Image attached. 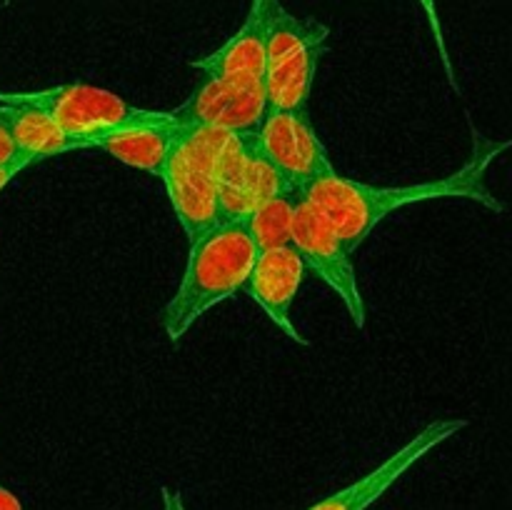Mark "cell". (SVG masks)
Instances as JSON below:
<instances>
[{
  "mask_svg": "<svg viewBox=\"0 0 512 510\" xmlns=\"http://www.w3.org/2000/svg\"><path fill=\"white\" fill-rule=\"evenodd\" d=\"M512 148L510 140H490L475 133L473 128V153L455 173L438 180H425L413 185H370L360 180L345 178L338 170L300 190L305 203L313 205L330 228L340 235L350 253L368 240V235L388 218L393 210L405 208L410 203L440 198H465L485 205V208L503 213L505 203H500L485 185V173L498 155Z\"/></svg>",
  "mask_w": 512,
  "mask_h": 510,
  "instance_id": "obj_1",
  "label": "cell"
},
{
  "mask_svg": "<svg viewBox=\"0 0 512 510\" xmlns=\"http://www.w3.org/2000/svg\"><path fill=\"white\" fill-rule=\"evenodd\" d=\"M258 253L245 220H220L195 238L178 290L160 310L165 335L178 343L210 308L243 290Z\"/></svg>",
  "mask_w": 512,
  "mask_h": 510,
  "instance_id": "obj_2",
  "label": "cell"
},
{
  "mask_svg": "<svg viewBox=\"0 0 512 510\" xmlns=\"http://www.w3.org/2000/svg\"><path fill=\"white\" fill-rule=\"evenodd\" d=\"M265 43L263 88L268 110L308 108L320 60L328 53L330 28L315 18H298L280 0H263Z\"/></svg>",
  "mask_w": 512,
  "mask_h": 510,
  "instance_id": "obj_3",
  "label": "cell"
},
{
  "mask_svg": "<svg viewBox=\"0 0 512 510\" xmlns=\"http://www.w3.org/2000/svg\"><path fill=\"white\" fill-rule=\"evenodd\" d=\"M228 138V130L183 128L160 173L188 243L220 223L215 165Z\"/></svg>",
  "mask_w": 512,
  "mask_h": 510,
  "instance_id": "obj_4",
  "label": "cell"
},
{
  "mask_svg": "<svg viewBox=\"0 0 512 510\" xmlns=\"http://www.w3.org/2000/svg\"><path fill=\"white\" fill-rule=\"evenodd\" d=\"M5 95L43 110L63 133L80 140V145L93 138V135L125 128V125L145 123V120L155 118L160 113V110L138 108V105L115 95L113 90L88 83H65L53 85V88Z\"/></svg>",
  "mask_w": 512,
  "mask_h": 510,
  "instance_id": "obj_5",
  "label": "cell"
},
{
  "mask_svg": "<svg viewBox=\"0 0 512 510\" xmlns=\"http://www.w3.org/2000/svg\"><path fill=\"white\" fill-rule=\"evenodd\" d=\"M255 143L295 190H303L305 185L335 173L333 160L315 130L308 108L268 110L255 130Z\"/></svg>",
  "mask_w": 512,
  "mask_h": 510,
  "instance_id": "obj_6",
  "label": "cell"
},
{
  "mask_svg": "<svg viewBox=\"0 0 512 510\" xmlns=\"http://www.w3.org/2000/svg\"><path fill=\"white\" fill-rule=\"evenodd\" d=\"M268 113L263 83L203 75L193 93L170 110L183 128H218L228 133H255Z\"/></svg>",
  "mask_w": 512,
  "mask_h": 510,
  "instance_id": "obj_7",
  "label": "cell"
},
{
  "mask_svg": "<svg viewBox=\"0 0 512 510\" xmlns=\"http://www.w3.org/2000/svg\"><path fill=\"white\" fill-rule=\"evenodd\" d=\"M293 248L303 258L305 268L318 275L330 290H335L343 305L348 308L355 328H365V300L360 293L358 275H355L353 258L340 235L328 225V220L310 203L300 200L293 225Z\"/></svg>",
  "mask_w": 512,
  "mask_h": 510,
  "instance_id": "obj_8",
  "label": "cell"
},
{
  "mask_svg": "<svg viewBox=\"0 0 512 510\" xmlns=\"http://www.w3.org/2000/svg\"><path fill=\"white\" fill-rule=\"evenodd\" d=\"M463 428H468V420L465 418L433 420V423L425 425L423 430H418L403 448H398L388 460H383L378 468L370 470L368 475L358 478L355 483L325 495V498H320L318 503H313L305 510H368L370 505L378 503V500L383 498V495L388 493V490L393 488L415 463H420L430 450L443 445L445 440L458 435Z\"/></svg>",
  "mask_w": 512,
  "mask_h": 510,
  "instance_id": "obj_9",
  "label": "cell"
},
{
  "mask_svg": "<svg viewBox=\"0 0 512 510\" xmlns=\"http://www.w3.org/2000/svg\"><path fill=\"white\" fill-rule=\"evenodd\" d=\"M305 273H308V268H305L298 250L293 245H280V248L260 250L243 285L245 295L268 315L270 323L283 330L298 345H310L308 338L295 328L293 315H290Z\"/></svg>",
  "mask_w": 512,
  "mask_h": 510,
  "instance_id": "obj_10",
  "label": "cell"
},
{
  "mask_svg": "<svg viewBox=\"0 0 512 510\" xmlns=\"http://www.w3.org/2000/svg\"><path fill=\"white\" fill-rule=\"evenodd\" d=\"M180 130H183V125L175 123L170 110H160L155 118L145 120V123L125 125V128L93 135V138L85 140L83 150H103L128 168L143 170V173L160 178Z\"/></svg>",
  "mask_w": 512,
  "mask_h": 510,
  "instance_id": "obj_11",
  "label": "cell"
},
{
  "mask_svg": "<svg viewBox=\"0 0 512 510\" xmlns=\"http://www.w3.org/2000/svg\"><path fill=\"white\" fill-rule=\"evenodd\" d=\"M265 43H268V25H265L263 0H253L245 23L233 38L225 40L218 50L193 60V68L213 78L255 80L263 83L265 73Z\"/></svg>",
  "mask_w": 512,
  "mask_h": 510,
  "instance_id": "obj_12",
  "label": "cell"
},
{
  "mask_svg": "<svg viewBox=\"0 0 512 510\" xmlns=\"http://www.w3.org/2000/svg\"><path fill=\"white\" fill-rule=\"evenodd\" d=\"M0 103H3V118L8 123L10 135H13L15 148H18L20 158L30 160V165L83 150L80 140L63 133L43 110L8 98L5 93H0Z\"/></svg>",
  "mask_w": 512,
  "mask_h": 510,
  "instance_id": "obj_13",
  "label": "cell"
},
{
  "mask_svg": "<svg viewBox=\"0 0 512 510\" xmlns=\"http://www.w3.org/2000/svg\"><path fill=\"white\" fill-rule=\"evenodd\" d=\"M220 220H243L253 210L248 195V133H230L215 165Z\"/></svg>",
  "mask_w": 512,
  "mask_h": 510,
  "instance_id": "obj_14",
  "label": "cell"
},
{
  "mask_svg": "<svg viewBox=\"0 0 512 510\" xmlns=\"http://www.w3.org/2000/svg\"><path fill=\"white\" fill-rule=\"evenodd\" d=\"M300 200H303V195H300V190H295V193H285L278 195V198L265 200V203L255 205L245 215L243 220L258 250L293 245V225Z\"/></svg>",
  "mask_w": 512,
  "mask_h": 510,
  "instance_id": "obj_15",
  "label": "cell"
},
{
  "mask_svg": "<svg viewBox=\"0 0 512 510\" xmlns=\"http://www.w3.org/2000/svg\"><path fill=\"white\" fill-rule=\"evenodd\" d=\"M285 193H295V188L285 180V175L265 158L263 150L255 143V133H248V195L253 208L265 203V200L278 198V195Z\"/></svg>",
  "mask_w": 512,
  "mask_h": 510,
  "instance_id": "obj_16",
  "label": "cell"
},
{
  "mask_svg": "<svg viewBox=\"0 0 512 510\" xmlns=\"http://www.w3.org/2000/svg\"><path fill=\"white\" fill-rule=\"evenodd\" d=\"M418 3H420V8H423L425 18H428V23H430V30H433L435 45H438V53H440V63H443V68H445V75H448V83H450V88H453L455 93L460 95L458 75H455L453 60H450V53H448V45H445V35H443V25H440L438 5H435V0H418Z\"/></svg>",
  "mask_w": 512,
  "mask_h": 510,
  "instance_id": "obj_17",
  "label": "cell"
},
{
  "mask_svg": "<svg viewBox=\"0 0 512 510\" xmlns=\"http://www.w3.org/2000/svg\"><path fill=\"white\" fill-rule=\"evenodd\" d=\"M20 160L25 158H20L18 148H15L13 143V135H10L8 130V123H5L3 118V110H0V168H3V165L20 163ZM25 163H30V160H25Z\"/></svg>",
  "mask_w": 512,
  "mask_h": 510,
  "instance_id": "obj_18",
  "label": "cell"
},
{
  "mask_svg": "<svg viewBox=\"0 0 512 510\" xmlns=\"http://www.w3.org/2000/svg\"><path fill=\"white\" fill-rule=\"evenodd\" d=\"M25 168H30V163H25V160H20V163H13V165H3V168H0V193H3V190L8 188V185L13 183Z\"/></svg>",
  "mask_w": 512,
  "mask_h": 510,
  "instance_id": "obj_19",
  "label": "cell"
},
{
  "mask_svg": "<svg viewBox=\"0 0 512 510\" xmlns=\"http://www.w3.org/2000/svg\"><path fill=\"white\" fill-rule=\"evenodd\" d=\"M160 498H163V510H188L185 508V500L178 490L160 488Z\"/></svg>",
  "mask_w": 512,
  "mask_h": 510,
  "instance_id": "obj_20",
  "label": "cell"
},
{
  "mask_svg": "<svg viewBox=\"0 0 512 510\" xmlns=\"http://www.w3.org/2000/svg\"><path fill=\"white\" fill-rule=\"evenodd\" d=\"M0 510H23V503H20L18 495L5 488V485H0Z\"/></svg>",
  "mask_w": 512,
  "mask_h": 510,
  "instance_id": "obj_21",
  "label": "cell"
},
{
  "mask_svg": "<svg viewBox=\"0 0 512 510\" xmlns=\"http://www.w3.org/2000/svg\"><path fill=\"white\" fill-rule=\"evenodd\" d=\"M0 110H3V103H0Z\"/></svg>",
  "mask_w": 512,
  "mask_h": 510,
  "instance_id": "obj_22",
  "label": "cell"
}]
</instances>
